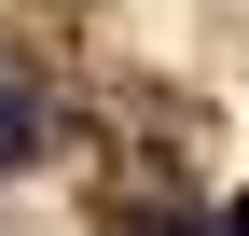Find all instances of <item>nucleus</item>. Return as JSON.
<instances>
[{"label": "nucleus", "instance_id": "obj_1", "mask_svg": "<svg viewBox=\"0 0 249 236\" xmlns=\"http://www.w3.org/2000/svg\"><path fill=\"white\" fill-rule=\"evenodd\" d=\"M222 236H249V195H235V209H222Z\"/></svg>", "mask_w": 249, "mask_h": 236}]
</instances>
